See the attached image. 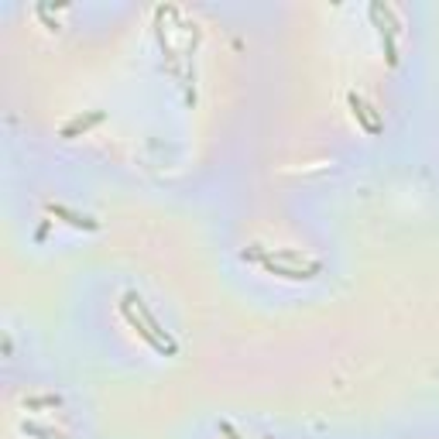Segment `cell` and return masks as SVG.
<instances>
[{
	"instance_id": "1",
	"label": "cell",
	"mask_w": 439,
	"mask_h": 439,
	"mask_svg": "<svg viewBox=\"0 0 439 439\" xmlns=\"http://www.w3.org/2000/svg\"><path fill=\"white\" fill-rule=\"evenodd\" d=\"M265 268L278 278H292V281H306V278H316L320 272V265H313V268H285V265H274V261H265Z\"/></svg>"
},
{
	"instance_id": "2",
	"label": "cell",
	"mask_w": 439,
	"mask_h": 439,
	"mask_svg": "<svg viewBox=\"0 0 439 439\" xmlns=\"http://www.w3.org/2000/svg\"><path fill=\"white\" fill-rule=\"evenodd\" d=\"M350 107H354V117H361V120H364V127H367L371 134H374V131H381V120H378V117H371V107H367L357 93H350Z\"/></svg>"
},
{
	"instance_id": "3",
	"label": "cell",
	"mask_w": 439,
	"mask_h": 439,
	"mask_svg": "<svg viewBox=\"0 0 439 439\" xmlns=\"http://www.w3.org/2000/svg\"><path fill=\"white\" fill-rule=\"evenodd\" d=\"M52 213H58V217H69V223H72V226H90V230H97V220L79 217V213H69L65 206H52Z\"/></svg>"
}]
</instances>
